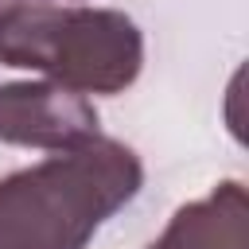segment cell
<instances>
[{
  "mask_svg": "<svg viewBox=\"0 0 249 249\" xmlns=\"http://www.w3.org/2000/svg\"><path fill=\"white\" fill-rule=\"evenodd\" d=\"M144 187L140 156L109 136L0 179V249H86Z\"/></svg>",
  "mask_w": 249,
  "mask_h": 249,
  "instance_id": "cell-1",
  "label": "cell"
},
{
  "mask_svg": "<svg viewBox=\"0 0 249 249\" xmlns=\"http://www.w3.org/2000/svg\"><path fill=\"white\" fill-rule=\"evenodd\" d=\"M0 62L78 93H124L144 66V35L117 8L19 4L0 19Z\"/></svg>",
  "mask_w": 249,
  "mask_h": 249,
  "instance_id": "cell-2",
  "label": "cell"
},
{
  "mask_svg": "<svg viewBox=\"0 0 249 249\" xmlns=\"http://www.w3.org/2000/svg\"><path fill=\"white\" fill-rule=\"evenodd\" d=\"M101 136V117L86 93L58 82H4L0 86V144L66 152Z\"/></svg>",
  "mask_w": 249,
  "mask_h": 249,
  "instance_id": "cell-3",
  "label": "cell"
},
{
  "mask_svg": "<svg viewBox=\"0 0 249 249\" xmlns=\"http://www.w3.org/2000/svg\"><path fill=\"white\" fill-rule=\"evenodd\" d=\"M148 249H249V198L237 179H222L206 198L179 206Z\"/></svg>",
  "mask_w": 249,
  "mask_h": 249,
  "instance_id": "cell-4",
  "label": "cell"
},
{
  "mask_svg": "<svg viewBox=\"0 0 249 249\" xmlns=\"http://www.w3.org/2000/svg\"><path fill=\"white\" fill-rule=\"evenodd\" d=\"M19 4H23V0H0V19H4L12 8H19Z\"/></svg>",
  "mask_w": 249,
  "mask_h": 249,
  "instance_id": "cell-5",
  "label": "cell"
}]
</instances>
